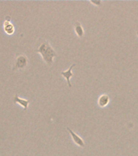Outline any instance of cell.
<instances>
[{
    "label": "cell",
    "mask_w": 138,
    "mask_h": 156,
    "mask_svg": "<svg viewBox=\"0 0 138 156\" xmlns=\"http://www.w3.org/2000/svg\"><path fill=\"white\" fill-rule=\"evenodd\" d=\"M36 51L41 55L43 60L48 65H52L54 63V59L57 56V53L48 41H42L38 46V48L37 49Z\"/></svg>",
    "instance_id": "obj_1"
},
{
    "label": "cell",
    "mask_w": 138,
    "mask_h": 156,
    "mask_svg": "<svg viewBox=\"0 0 138 156\" xmlns=\"http://www.w3.org/2000/svg\"><path fill=\"white\" fill-rule=\"evenodd\" d=\"M28 64V58L24 55H21L18 56L15 63V67H14L13 70L16 69H25V67Z\"/></svg>",
    "instance_id": "obj_2"
},
{
    "label": "cell",
    "mask_w": 138,
    "mask_h": 156,
    "mask_svg": "<svg viewBox=\"0 0 138 156\" xmlns=\"http://www.w3.org/2000/svg\"><path fill=\"white\" fill-rule=\"evenodd\" d=\"M67 129L68 130L69 133H70V135H71V137H72V141L74 142V143L76 144V145H78V146H80V147L83 148L85 147V142H84V140L81 138V137L79 136V135H77L75 132H73L72 130V129H70L69 127H67Z\"/></svg>",
    "instance_id": "obj_3"
},
{
    "label": "cell",
    "mask_w": 138,
    "mask_h": 156,
    "mask_svg": "<svg viewBox=\"0 0 138 156\" xmlns=\"http://www.w3.org/2000/svg\"><path fill=\"white\" fill-rule=\"evenodd\" d=\"M75 66H76V63H73V64H72V65L70 66V68H69L68 70H66V71H62L60 72L61 76H62V77H64V78H65V80L67 81V82H68V85L69 88L72 87V85H71V81H70V80H71V78H72V76H73L72 69L74 68Z\"/></svg>",
    "instance_id": "obj_4"
},
{
    "label": "cell",
    "mask_w": 138,
    "mask_h": 156,
    "mask_svg": "<svg viewBox=\"0 0 138 156\" xmlns=\"http://www.w3.org/2000/svg\"><path fill=\"white\" fill-rule=\"evenodd\" d=\"M109 102H110V97L108 94H106V93L100 95L98 99V104L100 107H106Z\"/></svg>",
    "instance_id": "obj_5"
},
{
    "label": "cell",
    "mask_w": 138,
    "mask_h": 156,
    "mask_svg": "<svg viewBox=\"0 0 138 156\" xmlns=\"http://www.w3.org/2000/svg\"><path fill=\"white\" fill-rule=\"evenodd\" d=\"M74 31L78 38H82L85 35V30L82 27V25L80 24V22L76 21L74 24Z\"/></svg>",
    "instance_id": "obj_6"
},
{
    "label": "cell",
    "mask_w": 138,
    "mask_h": 156,
    "mask_svg": "<svg viewBox=\"0 0 138 156\" xmlns=\"http://www.w3.org/2000/svg\"><path fill=\"white\" fill-rule=\"evenodd\" d=\"M14 102H15V103L20 104L25 110H27L28 107V105H29V101H28V100L20 99L17 94L15 96V98H14Z\"/></svg>",
    "instance_id": "obj_7"
},
{
    "label": "cell",
    "mask_w": 138,
    "mask_h": 156,
    "mask_svg": "<svg viewBox=\"0 0 138 156\" xmlns=\"http://www.w3.org/2000/svg\"><path fill=\"white\" fill-rule=\"evenodd\" d=\"M4 30L8 34H12L15 31V28H14L13 25L11 24V22L6 20L4 22Z\"/></svg>",
    "instance_id": "obj_8"
},
{
    "label": "cell",
    "mask_w": 138,
    "mask_h": 156,
    "mask_svg": "<svg viewBox=\"0 0 138 156\" xmlns=\"http://www.w3.org/2000/svg\"><path fill=\"white\" fill-rule=\"evenodd\" d=\"M90 3H92V4H94V5H95L96 7H100L101 6V4H102V1H90Z\"/></svg>",
    "instance_id": "obj_9"
},
{
    "label": "cell",
    "mask_w": 138,
    "mask_h": 156,
    "mask_svg": "<svg viewBox=\"0 0 138 156\" xmlns=\"http://www.w3.org/2000/svg\"><path fill=\"white\" fill-rule=\"evenodd\" d=\"M136 34H137V37H138V31H137V32H136Z\"/></svg>",
    "instance_id": "obj_10"
}]
</instances>
